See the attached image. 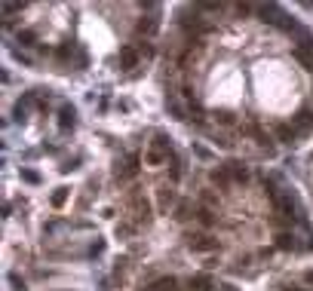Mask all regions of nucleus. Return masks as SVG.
I'll use <instances>...</instances> for the list:
<instances>
[{"label":"nucleus","instance_id":"11","mask_svg":"<svg viewBox=\"0 0 313 291\" xmlns=\"http://www.w3.org/2000/svg\"><path fill=\"white\" fill-rule=\"evenodd\" d=\"M68 193H71L68 187H55V193L49 196V206H52V209H61V206L68 203Z\"/></svg>","mask_w":313,"mask_h":291},{"label":"nucleus","instance_id":"9","mask_svg":"<svg viewBox=\"0 0 313 291\" xmlns=\"http://www.w3.org/2000/svg\"><path fill=\"white\" fill-rule=\"evenodd\" d=\"M277 138H280L283 144H292V141L298 138V132H295L292 126H286V123H280V126H277Z\"/></svg>","mask_w":313,"mask_h":291},{"label":"nucleus","instance_id":"16","mask_svg":"<svg viewBox=\"0 0 313 291\" xmlns=\"http://www.w3.org/2000/svg\"><path fill=\"white\" fill-rule=\"evenodd\" d=\"M34 40H37L34 31H18V43H22V46H34Z\"/></svg>","mask_w":313,"mask_h":291},{"label":"nucleus","instance_id":"20","mask_svg":"<svg viewBox=\"0 0 313 291\" xmlns=\"http://www.w3.org/2000/svg\"><path fill=\"white\" fill-rule=\"evenodd\" d=\"M129 233H132V227H129V224H120V227H117V236H129Z\"/></svg>","mask_w":313,"mask_h":291},{"label":"nucleus","instance_id":"22","mask_svg":"<svg viewBox=\"0 0 313 291\" xmlns=\"http://www.w3.org/2000/svg\"><path fill=\"white\" fill-rule=\"evenodd\" d=\"M218 291H240V288H234V285H221Z\"/></svg>","mask_w":313,"mask_h":291},{"label":"nucleus","instance_id":"18","mask_svg":"<svg viewBox=\"0 0 313 291\" xmlns=\"http://www.w3.org/2000/svg\"><path fill=\"white\" fill-rule=\"evenodd\" d=\"M144 160H148L151 166H157V163H163V153H160V150H148V153H144Z\"/></svg>","mask_w":313,"mask_h":291},{"label":"nucleus","instance_id":"7","mask_svg":"<svg viewBox=\"0 0 313 291\" xmlns=\"http://www.w3.org/2000/svg\"><path fill=\"white\" fill-rule=\"evenodd\" d=\"M212 288V276L209 273H197L187 279V291H209Z\"/></svg>","mask_w":313,"mask_h":291},{"label":"nucleus","instance_id":"8","mask_svg":"<svg viewBox=\"0 0 313 291\" xmlns=\"http://www.w3.org/2000/svg\"><path fill=\"white\" fill-rule=\"evenodd\" d=\"M295 239H298L295 233H286V230H283V233H277V249H280V252H295V249H298Z\"/></svg>","mask_w":313,"mask_h":291},{"label":"nucleus","instance_id":"17","mask_svg":"<svg viewBox=\"0 0 313 291\" xmlns=\"http://www.w3.org/2000/svg\"><path fill=\"white\" fill-rule=\"evenodd\" d=\"M154 150H160V153L169 150V138H166V135H157V138H154Z\"/></svg>","mask_w":313,"mask_h":291},{"label":"nucleus","instance_id":"5","mask_svg":"<svg viewBox=\"0 0 313 291\" xmlns=\"http://www.w3.org/2000/svg\"><path fill=\"white\" fill-rule=\"evenodd\" d=\"M117 64H120V68H135V64H138V49H132V46H120V52H117Z\"/></svg>","mask_w":313,"mask_h":291},{"label":"nucleus","instance_id":"2","mask_svg":"<svg viewBox=\"0 0 313 291\" xmlns=\"http://www.w3.org/2000/svg\"><path fill=\"white\" fill-rule=\"evenodd\" d=\"M187 249H191V252H200V255H209V252L218 249V239H212V236H206V233H191V236H187Z\"/></svg>","mask_w":313,"mask_h":291},{"label":"nucleus","instance_id":"14","mask_svg":"<svg viewBox=\"0 0 313 291\" xmlns=\"http://www.w3.org/2000/svg\"><path fill=\"white\" fill-rule=\"evenodd\" d=\"M175 288V279L172 276H166V279H157L154 285H151V291H172Z\"/></svg>","mask_w":313,"mask_h":291},{"label":"nucleus","instance_id":"1","mask_svg":"<svg viewBox=\"0 0 313 291\" xmlns=\"http://www.w3.org/2000/svg\"><path fill=\"white\" fill-rule=\"evenodd\" d=\"M292 89H295V83L289 80V74H286L280 64H270V68H264V71L258 74V92H261L264 104L274 107V110L286 107L289 98H295Z\"/></svg>","mask_w":313,"mask_h":291},{"label":"nucleus","instance_id":"21","mask_svg":"<svg viewBox=\"0 0 313 291\" xmlns=\"http://www.w3.org/2000/svg\"><path fill=\"white\" fill-rule=\"evenodd\" d=\"M304 279H307V285H313V270H307V273H304Z\"/></svg>","mask_w":313,"mask_h":291},{"label":"nucleus","instance_id":"15","mask_svg":"<svg viewBox=\"0 0 313 291\" xmlns=\"http://www.w3.org/2000/svg\"><path fill=\"white\" fill-rule=\"evenodd\" d=\"M18 175H22V181H25V184H40V175H37L34 169H22Z\"/></svg>","mask_w":313,"mask_h":291},{"label":"nucleus","instance_id":"10","mask_svg":"<svg viewBox=\"0 0 313 291\" xmlns=\"http://www.w3.org/2000/svg\"><path fill=\"white\" fill-rule=\"evenodd\" d=\"M227 169H231V178H234V181H240V184L249 181V166H243V163H231Z\"/></svg>","mask_w":313,"mask_h":291},{"label":"nucleus","instance_id":"12","mask_svg":"<svg viewBox=\"0 0 313 291\" xmlns=\"http://www.w3.org/2000/svg\"><path fill=\"white\" fill-rule=\"evenodd\" d=\"M166 110H169V114H172L175 120H187V117H184V107H181V104H178L175 98H166Z\"/></svg>","mask_w":313,"mask_h":291},{"label":"nucleus","instance_id":"4","mask_svg":"<svg viewBox=\"0 0 313 291\" xmlns=\"http://www.w3.org/2000/svg\"><path fill=\"white\" fill-rule=\"evenodd\" d=\"M58 126H61V132H68V129L77 126V107H74V104H65V107L58 110Z\"/></svg>","mask_w":313,"mask_h":291},{"label":"nucleus","instance_id":"3","mask_svg":"<svg viewBox=\"0 0 313 291\" xmlns=\"http://www.w3.org/2000/svg\"><path fill=\"white\" fill-rule=\"evenodd\" d=\"M292 129H295L298 135H307V132H310L313 129V110L310 107H301V110L292 117Z\"/></svg>","mask_w":313,"mask_h":291},{"label":"nucleus","instance_id":"19","mask_svg":"<svg viewBox=\"0 0 313 291\" xmlns=\"http://www.w3.org/2000/svg\"><path fill=\"white\" fill-rule=\"evenodd\" d=\"M280 291H307V288H304V285H298V282H286Z\"/></svg>","mask_w":313,"mask_h":291},{"label":"nucleus","instance_id":"6","mask_svg":"<svg viewBox=\"0 0 313 291\" xmlns=\"http://www.w3.org/2000/svg\"><path fill=\"white\" fill-rule=\"evenodd\" d=\"M209 181H212V184H218L221 190L234 184V178H231V169H227V166H218V169H212V172H209Z\"/></svg>","mask_w":313,"mask_h":291},{"label":"nucleus","instance_id":"13","mask_svg":"<svg viewBox=\"0 0 313 291\" xmlns=\"http://www.w3.org/2000/svg\"><path fill=\"white\" fill-rule=\"evenodd\" d=\"M194 215H197V221H200L203 227H212V224H215V215H212L209 209H197Z\"/></svg>","mask_w":313,"mask_h":291}]
</instances>
